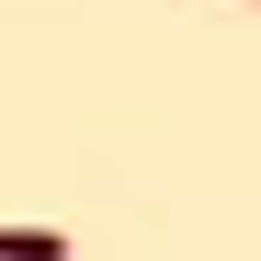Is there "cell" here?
<instances>
[{
    "label": "cell",
    "instance_id": "cell-1",
    "mask_svg": "<svg viewBox=\"0 0 261 261\" xmlns=\"http://www.w3.org/2000/svg\"><path fill=\"white\" fill-rule=\"evenodd\" d=\"M0 261H68L57 227H0Z\"/></svg>",
    "mask_w": 261,
    "mask_h": 261
}]
</instances>
